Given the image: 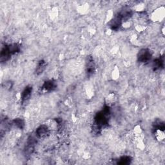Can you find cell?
Here are the masks:
<instances>
[{"mask_svg": "<svg viewBox=\"0 0 165 165\" xmlns=\"http://www.w3.org/2000/svg\"><path fill=\"white\" fill-rule=\"evenodd\" d=\"M49 128L47 125H42L40 127H39L37 130V136L39 137H43L47 136L48 133Z\"/></svg>", "mask_w": 165, "mask_h": 165, "instance_id": "obj_2", "label": "cell"}, {"mask_svg": "<svg viewBox=\"0 0 165 165\" xmlns=\"http://www.w3.org/2000/svg\"><path fill=\"white\" fill-rule=\"evenodd\" d=\"M55 87V86L54 82H53L52 81H48L47 82H46L43 85V90H45L46 92H50L53 90Z\"/></svg>", "mask_w": 165, "mask_h": 165, "instance_id": "obj_4", "label": "cell"}, {"mask_svg": "<svg viewBox=\"0 0 165 165\" xmlns=\"http://www.w3.org/2000/svg\"><path fill=\"white\" fill-rule=\"evenodd\" d=\"M32 94V87H28L26 88L23 92L21 94V100L23 102L27 101L31 97V95Z\"/></svg>", "mask_w": 165, "mask_h": 165, "instance_id": "obj_3", "label": "cell"}, {"mask_svg": "<svg viewBox=\"0 0 165 165\" xmlns=\"http://www.w3.org/2000/svg\"><path fill=\"white\" fill-rule=\"evenodd\" d=\"M14 123L16 127H18L19 128H22L24 127V123L21 119H17L14 121Z\"/></svg>", "mask_w": 165, "mask_h": 165, "instance_id": "obj_6", "label": "cell"}, {"mask_svg": "<svg viewBox=\"0 0 165 165\" xmlns=\"http://www.w3.org/2000/svg\"><path fill=\"white\" fill-rule=\"evenodd\" d=\"M151 58V54L148 49H143L141 50L138 55L139 61L141 63H147L150 60Z\"/></svg>", "mask_w": 165, "mask_h": 165, "instance_id": "obj_1", "label": "cell"}, {"mask_svg": "<svg viewBox=\"0 0 165 165\" xmlns=\"http://www.w3.org/2000/svg\"><path fill=\"white\" fill-rule=\"evenodd\" d=\"M45 63L44 61H40V63L38 64V67L36 68V71H37L38 74L42 73V72L45 70Z\"/></svg>", "mask_w": 165, "mask_h": 165, "instance_id": "obj_5", "label": "cell"}]
</instances>
